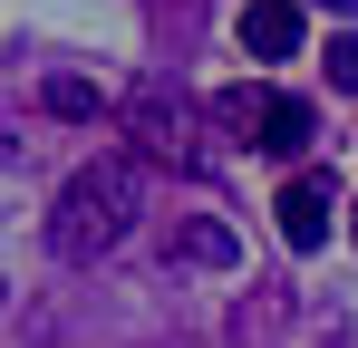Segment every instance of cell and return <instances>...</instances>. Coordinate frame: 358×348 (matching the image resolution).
Instances as JSON below:
<instances>
[{
	"label": "cell",
	"instance_id": "8992f818",
	"mask_svg": "<svg viewBox=\"0 0 358 348\" xmlns=\"http://www.w3.org/2000/svg\"><path fill=\"white\" fill-rule=\"evenodd\" d=\"M49 107H59V116H97V87H87V78H59Z\"/></svg>",
	"mask_w": 358,
	"mask_h": 348
},
{
	"label": "cell",
	"instance_id": "277c9868",
	"mask_svg": "<svg viewBox=\"0 0 358 348\" xmlns=\"http://www.w3.org/2000/svg\"><path fill=\"white\" fill-rule=\"evenodd\" d=\"M242 49L252 58H300V10L291 0H252L242 10Z\"/></svg>",
	"mask_w": 358,
	"mask_h": 348
},
{
	"label": "cell",
	"instance_id": "3957f363",
	"mask_svg": "<svg viewBox=\"0 0 358 348\" xmlns=\"http://www.w3.org/2000/svg\"><path fill=\"white\" fill-rule=\"evenodd\" d=\"M281 242L291 252H320L329 242V174H291L281 184Z\"/></svg>",
	"mask_w": 358,
	"mask_h": 348
},
{
	"label": "cell",
	"instance_id": "5b68a950",
	"mask_svg": "<svg viewBox=\"0 0 358 348\" xmlns=\"http://www.w3.org/2000/svg\"><path fill=\"white\" fill-rule=\"evenodd\" d=\"M175 252L184 261H233V232L223 223H175Z\"/></svg>",
	"mask_w": 358,
	"mask_h": 348
},
{
	"label": "cell",
	"instance_id": "ba28073f",
	"mask_svg": "<svg viewBox=\"0 0 358 348\" xmlns=\"http://www.w3.org/2000/svg\"><path fill=\"white\" fill-rule=\"evenodd\" d=\"M349 232H358V203H349Z\"/></svg>",
	"mask_w": 358,
	"mask_h": 348
},
{
	"label": "cell",
	"instance_id": "6da1fadb",
	"mask_svg": "<svg viewBox=\"0 0 358 348\" xmlns=\"http://www.w3.org/2000/svg\"><path fill=\"white\" fill-rule=\"evenodd\" d=\"M145 213V155L136 145H107V155H87V165L59 184V203H49V252L59 261H97V252H117L126 232Z\"/></svg>",
	"mask_w": 358,
	"mask_h": 348
},
{
	"label": "cell",
	"instance_id": "7a4b0ae2",
	"mask_svg": "<svg viewBox=\"0 0 358 348\" xmlns=\"http://www.w3.org/2000/svg\"><path fill=\"white\" fill-rule=\"evenodd\" d=\"M223 126H242V145H262V155H300L320 136L310 97H291V87H233L223 97Z\"/></svg>",
	"mask_w": 358,
	"mask_h": 348
},
{
	"label": "cell",
	"instance_id": "52a82bcc",
	"mask_svg": "<svg viewBox=\"0 0 358 348\" xmlns=\"http://www.w3.org/2000/svg\"><path fill=\"white\" fill-rule=\"evenodd\" d=\"M329 87H358V29H349V39H329Z\"/></svg>",
	"mask_w": 358,
	"mask_h": 348
}]
</instances>
